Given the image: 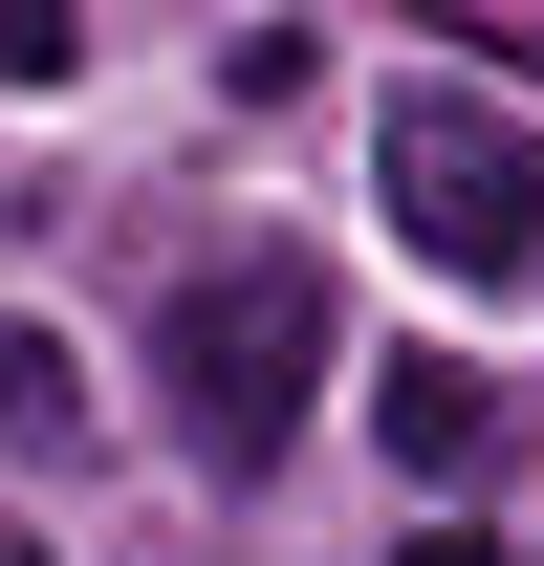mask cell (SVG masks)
Instances as JSON below:
<instances>
[{
  "label": "cell",
  "mask_w": 544,
  "mask_h": 566,
  "mask_svg": "<svg viewBox=\"0 0 544 566\" xmlns=\"http://www.w3.org/2000/svg\"><path fill=\"white\" fill-rule=\"evenodd\" d=\"M393 566H501V545H479V523H414V545H393Z\"/></svg>",
  "instance_id": "obj_6"
},
{
  "label": "cell",
  "mask_w": 544,
  "mask_h": 566,
  "mask_svg": "<svg viewBox=\"0 0 544 566\" xmlns=\"http://www.w3.org/2000/svg\"><path fill=\"white\" fill-rule=\"evenodd\" d=\"M66 436H87L66 349H44V327H0V458H66Z\"/></svg>",
  "instance_id": "obj_4"
},
{
  "label": "cell",
  "mask_w": 544,
  "mask_h": 566,
  "mask_svg": "<svg viewBox=\"0 0 544 566\" xmlns=\"http://www.w3.org/2000/svg\"><path fill=\"white\" fill-rule=\"evenodd\" d=\"M370 197H393L414 262H458V283H544V132L501 109V87H436V66H414L393 109H370Z\"/></svg>",
  "instance_id": "obj_2"
},
{
  "label": "cell",
  "mask_w": 544,
  "mask_h": 566,
  "mask_svg": "<svg viewBox=\"0 0 544 566\" xmlns=\"http://www.w3.org/2000/svg\"><path fill=\"white\" fill-rule=\"evenodd\" d=\"M370 436H393V480H436V501H458V480H501V436H523V415H501V370L414 349V370H370Z\"/></svg>",
  "instance_id": "obj_3"
},
{
  "label": "cell",
  "mask_w": 544,
  "mask_h": 566,
  "mask_svg": "<svg viewBox=\"0 0 544 566\" xmlns=\"http://www.w3.org/2000/svg\"><path fill=\"white\" fill-rule=\"evenodd\" d=\"M87 66V22H66V0H0V87H66Z\"/></svg>",
  "instance_id": "obj_5"
},
{
  "label": "cell",
  "mask_w": 544,
  "mask_h": 566,
  "mask_svg": "<svg viewBox=\"0 0 544 566\" xmlns=\"http://www.w3.org/2000/svg\"><path fill=\"white\" fill-rule=\"evenodd\" d=\"M153 370H175V436H197L218 480H262L283 436H305V370H327V262H305V240L175 262V305H153Z\"/></svg>",
  "instance_id": "obj_1"
},
{
  "label": "cell",
  "mask_w": 544,
  "mask_h": 566,
  "mask_svg": "<svg viewBox=\"0 0 544 566\" xmlns=\"http://www.w3.org/2000/svg\"><path fill=\"white\" fill-rule=\"evenodd\" d=\"M0 566H44V545H22V523H0Z\"/></svg>",
  "instance_id": "obj_7"
}]
</instances>
